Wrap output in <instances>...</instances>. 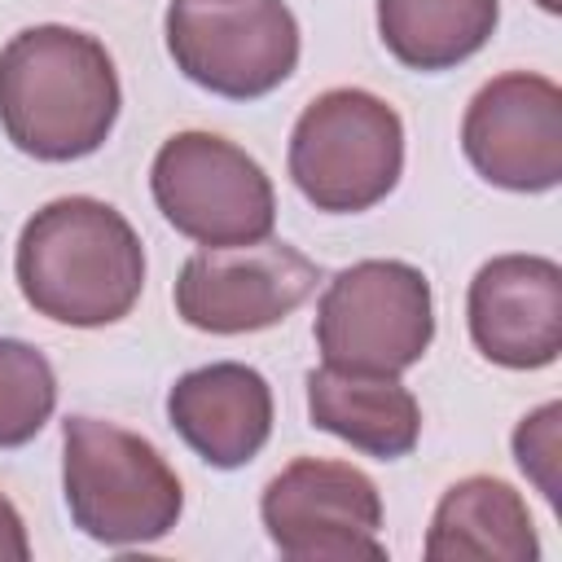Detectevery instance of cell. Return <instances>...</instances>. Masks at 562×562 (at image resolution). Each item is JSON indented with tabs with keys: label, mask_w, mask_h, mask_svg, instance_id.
Segmentation results:
<instances>
[{
	"label": "cell",
	"mask_w": 562,
	"mask_h": 562,
	"mask_svg": "<svg viewBox=\"0 0 562 562\" xmlns=\"http://www.w3.org/2000/svg\"><path fill=\"white\" fill-rule=\"evenodd\" d=\"M162 35L176 70L224 101L277 92L303 48L285 0H171Z\"/></svg>",
	"instance_id": "cell-7"
},
{
	"label": "cell",
	"mask_w": 562,
	"mask_h": 562,
	"mask_svg": "<svg viewBox=\"0 0 562 562\" xmlns=\"http://www.w3.org/2000/svg\"><path fill=\"white\" fill-rule=\"evenodd\" d=\"M321 263L299 246L263 237L250 246L193 250L176 277V316L202 334H255L281 325L316 294Z\"/></svg>",
	"instance_id": "cell-9"
},
{
	"label": "cell",
	"mask_w": 562,
	"mask_h": 562,
	"mask_svg": "<svg viewBox=\"0 0 562 562\" xmlns=\"http://www.w3.org/2000/svg\"><path fill=\"white\" fill-rule=\"evenodd\" d=\"M321 364L351 373H404L435 338V294L404 259H360L329 277L316 303Z\"/></svg>",
	"instance_id": "cell-6"
},
{
	"label": "cell",
	"mask_w": 562,
	"mask_h": 562,
	"mask_svg": "<svg viewBox=\"0 0 562 562\" xmlns=\"http://www.w3.org/2000/svg\"><path fill=\"white\" fill-rule=\"evenodd\" d=\"M31 558V540H26V522L18 514V505L0 492V562H26Z\"/></svg>",
	"instance_id": "cell-18"
},
{
	"label": "cell",
	"mask_w": 562,
	"mask_h": 562,
	"mask_svg": "<svg viewBox=\"0 0 562 562\" xmlns=\"http://www.w3.org/2000/svg\"><path fill=\"white\" fill-rule=\"evenodd\" d=\"M514 461L536 483V492L558 505V465H562V404L549 400L514 426Z\"/></svg>",
	"instance_id": "cell-17"
},
{
	"label": "cell",
	"mask_w": 562,
	"mask_h": 562,
	"mask_svg": "<svg viewBox=\"0 0 562 562\" xmlns=\"http://www.w3.org/2000/svg\"><path fill=\"white\" fill-rule=\"evenodd\" d=\"M123 88L110 48L61 22L18 31L0 48V127L35 162H79L119 123Z\"/></svg>",
	"instance_id": "cell-1"
},
{
	"label": "cell",
	"mask_w": 562,
	"mask_h": 562,
	"mask_svg": "<svg viewBox=\"0 0 562 562\" xmlns=\"http://www.w3.org/2000/svg\"><path fill=\"white\" fill-rule=\"evenodd\" d=\"M470 342L501 369H544L562 351V268L549 255H496L465 294Z\"/></svg>",
	"instance_id": "cell-11"
},
{
	"label": "cell",
	"mask_w": 562,
	"mask_h": 562,
	"mask_svg": "<svg viewBox=\"0 0 562 562\" xmlns=\"http://www.w3.org/2000/svg\"><path fill=\"white\" fill-rule=\"evenodd\" d=\"M13 277L35 316L70 329L123 321L145 290V246L123 211L70 193L44 202L18 233Z\"/></svg>",
	"instance_id": "cell-2"
},
{
	"label": "cell",
	"mask_w": 562,
	"mask_h": 562,
	"mask_svg": "<svg viewBox=\"0 0 562 562\" xmlns=\"http://www.w3.org/2000/svg\"><path fill=\"white\" fill-rule=\"evenodd\" d=\"M307 417L316 430L378 461H400L422 439V408L400 373H351L321 364L307 373Z\"/></svg>",
	"instance_id": "cell-13"
},
{
	"label": "cell",
	"mask_w": 562,
	"mask_h": 562,
	"mask_svg": "<svg viewBox=\"0 0 562 562\" xmlns=\"http://www.w3.org/2000/svg\"><path fill=\"white\" fill-rule=\"evenodd\" d=\"M167 422L206 465L241 470L272 435V386L241 360H215L176 378Z\"/></svg>",
	"instance_id": "cell-12"
},
{
	"label": "cell",
	"mask_w": 562,
	"mask_h": 562,
	"mask_svg": "<svg viewBox=\"0 0 562 562\" xmlns=\"http://www.w3.org/2000/svg\"><path fill=\"white\" fill-rule=\"evenodd\" d=\"M61 496L70 522L105 549L154 544L184 514L171 461L145 435L88 413L61 422Z\"/></svg>",
	"instance_id": "cell-3"
},
{
	"label": "cell",
	"mask_w": 562,
	"mask_h": 562,
	"mask_svg": "<svg viewBox=\"0 0 562 562\" xmlns=\"http://www.w3.org/2000/svg\"><path fill=\"white\" fill-rule=\"evenodd\" d=\"M57 408V373L48 356L22 338H0V448L31 443Z\"/></svg>",
	"instance_id": "cell-16"
},
{
	"label": "cell",
	"mask_w": 562,
	"mask_h": 562,
	"mask_svg": "<svg viewBox=\"0 0 562 562\" xmlns=\"http://www.w3.org/2000/svg\"><path fill=\"white\" fill-rule=\"evenodd\" d=\"M285 162L316 211L360 215L404 176V119L369 88H329L303 105Z\"/></svg>",
	"instance_id": "cell-4"
},
{
	"label": "cell",
	"mask_w": 562,
	"mask_h": 562,
	"mask_svg": "<svg viewBox=\"0 0 562 562\" xmlns=\"http://www.w3.org/2000/svg\"><path fill=\"white\" fill-rule=\"evenodd\" d=\"M149 193L162 220L211 250L250 246L277 228V193L268 171L228 136L176 132L149 162Z\"/></svg>",
	"instance_id": "cell-5"
},
{
	"label": "cell",
	"mask_w": 562,
	"mask_h": 562,
	"mask_svg": "<svg viewBox=\"0 0 562 562\" xmlns=\"http://www.w3.org/2000/svg\"><path fill=\"white\" fill-rule=\"evenodd\" d=\"M259 518L272 549L290 562H382V492L351 461L294 457L268 479Z\"/></svg>",
	"instance_id": "cell-8"
},
{
	"label": "cell",
	"mask_w": 562,
	"mask_h": 562,
	"mask_svg": "<svg viewBox=\"0 0 562 562\" xmlns=\"http://www.w3.org/2000/svg\"><path fill=\"white\" fill-rule=\"evenodd\" d=\"M501 22V0H378V40L422 75L470 61Z\"/></svg>",
	"instance_id": "cell-15"
},
{
	"label": "cell",
	"mask_w": 562,
	"mask_h": 562,
	"mask_svg": "<svg viewBox=\"0 0 562 562\" xmlns=\"http://www.w3.org/2000/svg\"><path fill=\"white\" fill-rule=\"evenodd\" d=\"M465 162L496 189L549 193L562 180V88L536 70L487 79L461 119Z\"/></svg>",
	"instance_id": "cell-10"
},
{
	"label": "cell",
	"mask_w": 562,
	"mask_h": 562,
	"mask_svg": "<svg viewBox=\"0 0 562 562\" xmlns=\"http://www.w3.org/2000/svg\"><path fill=\"white\" fill-rule=\"evenodd\" d=\"M422 553L430 562H536L540 540L514 483L465 474L439 496Z\"/></svg>",
	"instance_id": "cell-14"
},
{
	"label": "cell",
	"mask_w": 562,
	"mask_h": 562,
	"mask_svg": "<svg viewBox=\"0 0 562 562\" xmlns=\"http://www.w3.org/2000/svg\"><path fill=\"white\" fill-rule=\"evenodd\" d=\"M544 13H562V0H536Z\"/></svg>",
	"instance_id": "cell-19"
}]
</instances>
